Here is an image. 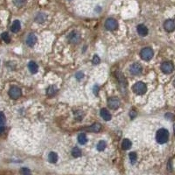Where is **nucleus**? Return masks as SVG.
Listing matches in <instances>:
<instances>
[{"label": "nucleus", "mask_w": 175, "mask_h": 175, "mask_svg": "<svg viewBox=\"0 0 175 175\" xmlns=\"http://www.w3.org/2000/svg\"><path fill=\"white\" fill-rule=\"evenodd\" d=\"M129 158L131 163H134L137 160V153L136 152H130L129 155Z\"/></svg>", "instance_id": "obj_26"}, {"label": "nucleus", "mask_w": 175, "mask_h": 175, "mask_svg": "<svg viewBox=\"0 0 175 175\" xmlns=\"http://www.w3.org/2000/svg\"><path fill=\"white\" fill-rule=\"evenodd\" d=\"M160 69L165 74H171L174 69V66L171 61H165L161 64Z\"/></svg>", "instance_id": "obj_5"}, {"label": "nucleus", "mask_w": 175, "mask_h": 175, "mask_svg": "<svg viewBox=\"0 0 175 175\" xmlns=\"http://www.w3.org/2000/svg\"><path fill=\"white\" fill-rule=\"evenodd\" d=\"M56 91H57V89H55V87L54 86H51L47 89V95L49 96H54L56 94Z\"/></svg>", "instance_id": "obj_22"}, {"label": "nucleus", "mask_w": 175, "mask_h": 175, "mask_svg": "<svg viewBox=\"0 0 175 175\" xmlns=\"http://www.w3.org/2000/svg\"><path fill=\"white\" fill-rule=\"evenodd\" d=\"M143 69L142 66L138 63H133L130 67V72L131 75L133 76H138L142 73Z\"/></svg>", "instance_id": "obj_7"}, {"label": "nucleus", "mask_w": 175, "mask_h": 175, "mask_svg": "<svg viewBox=\"0 0 175 175\" xmlns=\"http://www.w3.org/2000/svg\"><path fill=\"white\" fill-rule=\"evenodd\" d=\"M100 61H101V60H100L98 55H95V56L93 57V59H92V63H93L94 65H97V64H99Z\"/></svg>", "instance_id": "obj_28"}, {"label": "nucleus", "mask_w": 175, "mask_h": 175, "mask_svg": "<svg viewBox=\"0 0 175 175\" xmlns=\"http://www.w3.org/2000/svg\"><path fill=\"white\" fill-rule=\"evenodd\" d=\"M20 173H22V174H30L31 173V171L28 169V168L26 167H24L22 168L21 170H20Z\"/></svg>", "instance_id": "obj_29"}, {"label": "nucleus", "mask_w": 175, "mask_h": 175, "mask_svg": "<svg viewBox=\"0 0 175 175\" xmlns=\"http://www.w3.org/2000/svg\"><path fill=\"white\" fill-rule=\"evenodd\" d=\"M28 69H29L32 74H36L38 72L39 67L38 65H37V63H35L34 61H30L28 63Z\"/></svg>", "instance_id": "obj_14"}, {"label": "nucleus", "mask_w": 175, "mask_h": 175, "mask_svg": "<svg viewBox=\"0 0 175 175\" xmlns=\"http://www.w3.org/2000/svg\"><path fill=\"white\" fill-rule=\"evenodd\" d=\"M100 115H101V116L103 117V119H104L105 121H109V120L111 119V115L107 110V109L103 108V109L100 110Z\"/></svg>", "instance_id": "obj_12"}, {"label": "nucleus", "mask_w": 175, "mask_h": 175, "mask_svg": "<svg viewBox=\"0 0 175 175\" xmlns=\"http://www.w3.org/2000/svg\"><path fill=\"white\" fill-rule=\"evenodd\" d=\"M108 106L111 109H116L120 106V101L117 97H110L108 100Z\"/></svg>", "instance_id": "obj_9"}, {"label": "nucleus", "mask_w": 175, "mask_h": 175, "mask_svg": "<svg viewBox=\"0 0 175 175\" xmlns=\"http://www.w3.org/2000/svg\"><path fill=\"white\" fill-rule=\"evenodd\" d=\"M5 121H6V118H5V116L4 114V112L0 111V125L5 124Z\"/></svg>", "instance_id": "obj_27"}, {"label": "nucleus", "mask_w": 175, "mask_h": 175, "mask_svg": "<svg viewBox=\"0 0 175 175\" xmlns=\"http://www.w3.org/2000/svg\"><path fill=\"white\" fill-rule=\"evenodd\" d=\"M20 28H21V25H20V22L19 21V20H15L12 25V27H11V30L12 32H18L20 30Z\"/></svg>", "instance_id": "obj_16"}, {"label": "nucleus", "mask_w": 175, "mask_h": 175, "mask_svg": "<svg viewBox=\"0 0 175 175\" xmlns=\"http://www.w3.org/2000/svg\"><path fill=\"white\" fill-rule=\"evenodd\" d=\"M68 39H69V41L70 43L76 44L77 42H79V40L81 39V35H80V33H79L78 32L73 31V32H71L69 34Z\"/></svg>", "instance_id": "obj_8"}, {"label": "nucleus", "mask_w": 175, "mask_h": 175, "mask_svg": "<svg viewBox=\"0 0 175 175\" xmlns=\"http://www.w3.org/2000/svg\"><path fill=\"white\" fill-rule=\"evenodd\" d=\"M13 2H14V5L17 7H22L23 5H25L26 0H14Z\"/></svg>", "instance_id": "obj_25"}, {"label": "nucleus", "mask_w": 175, "mask_h": 175, "mask_svg": "<svg viewBox=\"0 0 175 175\" xmlns=\"http://www.w3.org/2000/svg\"><path fill=\"white\" fill-rule=\"evenodd\" d=\"M5 132V127L4 126H2V125H0V136L1 135H3V133Z\"/></svg>", "instance_id": "obj_31"}, {"label": "nucleus", "mask_w": 175, "mask_h": 175, "mask_svg": "<svg viewBox=\"0 0 175 175\" xmlns=\"http://www.w3.org/2000/svg\"><path fill=\"white\" fill-rule=\"evenodd\" d=\"M46 19V15L45 13H42V12L38 13L37 16L35 17V21L38 22V23H43Z\"/></svg>", "instance_id": "obj_17"}, {"label": "nucleus", "mask_w": 175, "mask_h": 175, "mask_svg": "<svg viewBox=\"0 0 175 175\" xmlns=\"http://www.w3.org/2000/svg\"><path fill=\"white\" fill-rule=\"evenodd\" d=\"M153 54H154L153 50L151 47H145L140 52V57L144 61H149L150 60H152V58L153 57Z\"/></svg>", "instance_id": "obj_2"}, {"label": "nucleus", "mask_w": 175, "mask_h": 175, "mask_svg": "<svg viewBox=\"0 0 175 175\" xmlns=\"http://www.w3.org/2000/svg\"><path fill=\"white\" fill-rule=\"evenodd\" d=\"M105 147H106V142L105 141H103V140H102V141H100L99 143L97 144V150L98 151H103L104 149H105Z\"/></svg>", "instance_id": "obj_23"}, {"label": "nucleus", "mask_w": 175, "mask_h": 175, "mask_svg": "<svg viewBox=\"0 0 175 175\" xmlns=\"http://www.w3.org/2000/svg\"><path fill=\"white\" fill-rule=\"evenodd\" d=\"M137 30L138 34L141 36H146L148 34V28L144 25H138Z\"/></svg>", "instance_id": "obj_13"}, {"label": "nucleus", "mask_w": 175, "mask_h": 175, "mask_svg": "<svg viewBox=\"0 0 175 175\" xmlns=\"http://www.w3.org/2000/svg\"><path fill=\"white\" fill-rule=\"evenodd\" d=\"M174 131H175V124H174Z\"/></svg>", "instance_id": "obj_34"}, {"label": "nucleus", "mask_w": 175, "mask_h": 175, "mask_svg": "<svg viewBox=\"0 0 175 175\" xmlns=\"http://www.w3.org/2000/svg\"><path fill=\"white\" fill-rule=\"evenodd\" d=\"M169 139V131L167 129H160L156 133V141L159 144H165Z\"/></svg>", "instance_id": "obj_1"}, {"label": "nucleus", "mask_w": 175, "mask_h": 175, "mask_svg": "<svg viewBox=\"0 0 175 175\" xmlns=\"http://www.w3.org/2000/svg\"><path fill=\"white\" fill-rule=\"evenodd\" d=\"M133 91L135 92L137 95H144L145 92L147 91V87L144 82H138L136 84H134L133 86Z\"/></svg>", "instance_id": "obj_3"}, {"label": "nucleus", "mask_w": 175, "mask_h": 175, "mask_svg": "<svg viewBox=\"0 0 175 175\" xmlns=\"http://www.w3.org/2000/svg\"><path fill=\"white\" fill-rule=\"evenodd\" d=\"M21 95H22V91L19 87L14 86L9 89V96L12 99H18L21 96Z\"/></svg>", "instance_id": "obj_4"}, {"label": "nucleus", "mask_w": 175, "mask_h": 175, "mask_svg": "<svg viewBox=\"0 0 175 175\" xmlns=\"http://www.w3.org/2000/svg\"><path fill=\"white\" fill-rule=\"evenodd\" d=\"M37 42V37L35 34L30 33L26 38V45L28 46H33Z\"/></svg>", "instance_id": "obj_11"}, {"label": "nucleus", "mask_w": 175, "mask_h": 175, "mask_svg": "<svg viewBox=\"0 0 175 175\" xmlns=\"http://www.w3.org/2000/svg\"><path fill=\"white\" fill-rule=\"evenodd\" d=\"M1 37H2V39H3L5 43H10L11 38H10V36H9V34H8L7 32H3V33L1 34Z\"/></svg>", "instance_id": "obj_24"}, {"label": "nucleus", "mask_w": 175, "mask_h": 175, "mask_svg": "<svg viewBox=\"0 0 175 175\" xmlns=\"http://www.w3.org/2000/svg\"><path fill=\"white\" fill-rule=\"evenodd\" d=\"M136 115H137V113H136V111H134V110H131V111L130 112V116L131 119L134 118V117L136 116Z\"/></svg>", "instance_id": "obj_30"}, {"label": "nucleus", "mask_w": 175, "mask_h": 175, "mask_svg": "<svg viewBox=\"0 0 175 175\" xmlns=\"http://www.w3.org/2000/svg\"><path fill=\"white\" fill-rule=\"evenodd\" d=\"M48 160L51 163H56L57 160H58V155L55 152H50L49 155H48Z\"/></svg>", "instance_id": "obj_20"}, {"label": "nucleus", "mask_w": 175, "mask_h": 175, "mask_svg": "<svg viewBox=\"0 0 175 175\" xmlns=\"http://www.w3.org/2000/svg\"><path fill=\"white\" fill-rule=\"evenodd\" d=\"M97 89H98V87H97V86H95L94 92H95V94H96V95H97Z\"/></svg>", "instance_id": "obj_32"}, {"label": "nucleus", "mask_w": 175, "mask_h": 175, "mask_svg": "<svg viewBox=\"0 0 175 175\" xmlns=\"http://www.w3.org/2000/svg\"><path fill=\"white\" fill-rule=\"evenodd\" d=\"M164 28L167 32H173L175 29V22L172 19H167L165 23H164Z\"/></svg>", "instance_id": "obj_10"}, {"label": "nucleus", "mask_w": 175, "mask_h": 175, "mask_svg": "<svg viewBox=\"0 0 175 175\" xmlns=\"http://www.w3.org/2000/svg\"><path fill=\"white\" fill-rule=\"evenodd\" d=\"M102 129V125H101V123H94V124H92L90 125L89 128H88V130H89V131H91V132H99L100 130Z\"/></svg>", "instance_id": "obj_15"}, {"label": "nucleus", "mask_w": 175, "mask_h": 175, "mask_svg": "<svg viewBox=\"0 0 175 175\" xmlns=\"http://www.w3.org/2000/svg\"><path fill=\"white\" fill-rule=\"evenodd\" d=\"M77 139H78V143L80 144V145H85L86 143H87V141H88V139H87V137H86V135H85V133H81L78 137H77Z\"/></svg>", "instance_id": "obj_19"}, {"label": "nucleus", "mask_w": 175, "mask_h": 175, "mask_svg": "<svg viewBox=\"0 0 175 175\" xmlns=\"http://www.w3.org/2000/svg\"><path fill=\"white\" fill-rule=\"evenodd\" d=\"M173 86L175 87V80H174V82H173Z\"/></svg>", "instance_id": "obj_33"}, {"label": "nucleus", "mask_w": 175, "mask_h": 175, "mask_svg": "<svg viewBox=\"0 0 175 175\" xmlns=\"http://www.w3.org/2000/svg\"><path fill=\"white\" fill-rule=\"evenodd\" d=\"M131 141L129 140V139H127V138H125V139H123L122 142V148L123 150H129L130 148L131 147Z\"/></svg>", "instance_id": "obj_18"}, {"label": "nucleus", "mask_w": 175, "mask_h": 175, "mask_svg": "<svg viewBox=\"0 0 175 175\" xmlns=\"http://www.w3.org/2000/svg\"><path fill=\"white\" fill-rule=\"evenodd\" d=\"M72 155L75 157V158H78L82 155V151L81 149H79L78 147H74L73 150H72Z\"/></svg>", "instance_id": "obj_21"}, {"label": "nucleus", "mask_w": 175, "mask_h": 175, "mask_svg": "<svg viewBox=\"0 0 175 175\" xmlns=\"http://www.w3.org/2000/svg\"><path fill=\"white\" fill-rule=\"evenodd\" d=\"M105 28L109 31H114L118 27V23L114 19H108L105 21Z\"/></svg>", "instance_id": "obj_6"}]
</instances>
